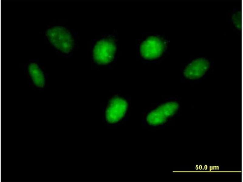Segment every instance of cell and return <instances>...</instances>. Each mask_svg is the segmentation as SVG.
<instances>
[{"label": "cell", "mask_w": 243, "mask_h": 182, "mask_svg": "<svg viewBox=\"0 0 243 182\" xmlns=\"http://www.w3.org/2000/svg\"><path fill=\"white\" fill-rule=\"evenodd\" d=\"M45 37L52 47L63 53L68 54L72 50L74 40L69 31L60 25H53L45 32Z\"/></svg>", "instance_id": "1"}, {"label": "cell", "mask_w": 243, "mask_h": 182, "mask_svg": "<svg viewBox=\"0 0 243 182\" xmlns=\"http://www.w3.org/2000/svg\"><path fill=\"white\" fill-rule=\"evenodd\" d=\"M28 84L34 89L42 91L47 86L48 74L41 64L36 59H31L24 66Z\"/></svg>", "instance_id": "2"}, {"label": "cell", "mask_w": 243, "mask_h": 182, "mask_svg": "<svg viewBox=\"0 0 243 182\" xmlns=\"http://www.w3.org/2000/svg\"><path fill=\"white\" fill-rule=\"evenodd\" d=\"M116 49L115 45L112 41L107 39L100 40L94 49V59L99 64H108L113 59Z\"/></svg>", "instance_id": "3"}, {"label": "cell", "mask_w": 243, "mask_h": 182, "mask_svg": "<svg viewBox=\"0 0 243 182\" xmlns=\"http://www.w3.org/2000/svg\"><path fill=\"white\" fill-rule=\"evenodd\" d=\"M178 108V104L175 102L163 104L150 113L147 116V120L151 125L162 124L169 117L173 115Z\"/></svg>", "instance_id": "4"}, {"label": "cell", "mask_w": 243, "mask_h": 182, "mask_svg": "<svg viewBox=\"0 0 243 182\" xmlns=\"http://www.w3.org/2000/svg\"><path fill=\"white\" fill-rule=\"evenodd\" d=\"M164 49L163 43L159 38L150 37L142 44L140 52L142 56L146 59H153L160 56Z\"/></svg>", "instance_id": "5"}, {"label": "cell", "mask_w": 243, "mask_h": 182, "mask_svg": "<svg viewBox=\"0 0 243 182\" xmlns=\"http://www.w3.org/2000/svg\"><path fill=\"white\" fill-rule=\"evenodd\" d=\"M127 103L124 99L115 98L111 101L106 112V117L109 123H116L122 118L127 108Z\"/></svg>", "instance_id": "6"}, {"label": "cell", "mask_w": 243, "mask_h": 182, "mask_svg": "<svg viewBox=\"0 0 243 182\" xmlns=\"http://www.w3.org/2000/svg\"><path fill=\"white\" fill-rule=\"evenodd\" d=\"M209 66V62L207 59L202 58L197 59L186 67L184 71V75L190 79H198L205 74Z\"/></svg>", "instance_id": "7"}, {"label": "cell", "mask_w": 243, "mask_h": 182, "mask_svg": "<svg viewBox=\"0 0 243 182\" xmlns=\"http://www.w3.org/2000/svg\"><path fill=\"white\" fill-rule=\"evenodd\" d=\"M232 21L235 26L238 29H241V13L238 12L234 13L232 17Z\"/></svg>", "instance_id": "8"}]
</instances>
